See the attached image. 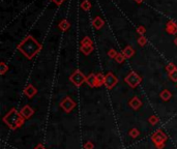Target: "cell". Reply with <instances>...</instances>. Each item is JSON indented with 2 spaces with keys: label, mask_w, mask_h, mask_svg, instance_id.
<instances>
[{
  "label": "cell",
  "mask_w": 177,
  "mask_h": 149,
  "mask_svg": "<svg viewBox=\"0 0 177 149\" xmlns=\"http://www.w3.org/2000/svg\"><path fill=\"white\" fill-rule=\"evenodd\" d=\"M41 49V46L32 37L31 35H28L25 40H23L18 46V50H20L23 55H25L28 59L33 58L38 54V52Z\"/></svg>",
  "instance_id": "6da1fadb"
},
{
  "label": "cell",
  "mask_w": 177,
  "mask_h": 149,
  "mask_svg": "<svg viewBox=\"0 0 177 149\" xmlns=\"http://www.w3.org/2000/svg\"><path fill=\"white\" fill-rule=\"evenodd\" d=\"M4 121L7 123V125H10L12 128H17V127L22 124L23 118H22V116L20 115L16 110H12V111L4 117Z\"/></svg>",
  "instance_id": "7a4b0ae2"
},
{
  "label": "cell",
  "mask_w": 177,
  "mask_h": 149,
  "mask_svg": "<svg viewBox=\"0 0 177 149\" xmlns=\"http://www.w3.org/2000/svg\"><path fill=\"white\" fill-rule=\"evenodd\" d=\"M141 81H142L141 77L135 72L130 73V74L128 75V77L125 78V82L133 88H135L136 86L139 85V84L141 83Z\"/></svg>",
  "instance_id": "3957f363"
},
{
  "label": "cell",
  "mask_w": 177,
  "mask_h": 149,
  "mask_svg": "<svg viewBox=\"0 0 177 149\" xmlns=\"http://www.w3.org/2000/svg\"><path fill=\"white\" fill-rule=\"evenodd\" d=\"M69 80L75 84L76 86H81L84 82H86V77L80 72V70H76L73 75L69 77Z\"/></svg>",
  "instance_id": "277c9868"
},
{
  "label": "cell",
  "mask_w": 177,
  "mask_h": 149,
  "mask_svg": "<svg viewBox=\"0 0 177 149\" xmlns=\"http://www.w3.org/2000/svg\"><path fill=\"white\" fill-rule=\"evenodd\" d=\"M166 140H167V137H166V136L164 135L163 131H156V133L154 134L153 136H152V141H153L154 143H156V147H159V149L163 148L164 143H165Z\"/></svg>",
  "instance_id": "5b68a950"
},
{
  "label": "cell",
  "mask_w": 177,
  "mask_h": 149,
  "mask_svg": "<svg viewBox=\"0 0 177 149\" xmlns=\"http://www.w3.org/2000/svg\"><path fill=\"white\" fill-rule=\"evenodd\" d=\"M117 82H118L117 78L112 73H108V74L105 76V85H106V87L108 89H112L117 84Z\"/></svg>",
  "instance_id": "8992f818"
},
{
  "label": "cell",
  "mask_w": 177,
  "mask_h": 149,
  "mask_svg": "<svg viewBox=\"0 0 177 149\" xmlns=\"http://www.w3.org/2000/svg\"><path fill=\"white\" fill-rule=\"evenodd\" d=\"M61 107L63 108V110L66 112H71L73 110V108L75 107V103L72 101V98H66L61 101Z\"/></svg>",
  "instance_id": "52a82bcc"
},
{
  "label": "cell",
  "mask_w": 177,
  "mask_h": 149,
  "mask_svg": "<svg viewBox=\"0 0 177 149\" xmlns=\"http://www.w3.org/2000/svg\"><path fill=\"white\" fill-rule=\"evenodd\" d=\"M166 31L169 34H176L177 33V24L174 21H169L166 25Z\"/></svg>",
  "instance_id": "ba28073f"
},
{
  "label": "cell",
  "mask_w": 177,
  "mask_h": 149,
  "mask_svg": "<svg viewBox=\"0 0 177 149\" xmlns=\"http://www.w3.org/2000/svg\"><path fill=\"white\" fill-rule=\"evenodd\" d=\"M36 92H38L36 91V88L33 87L32 85H28L27 87L25 88V90H24V93H25L28 98H32L33 95H35Z\"/></svg>",
  "instance_id": "9c48e42d"
},
{
  "label": "cell",
  "mask_w": 177,
  "mask_h": 149,
  "mask_svg": "<svg viewBox=\"0 0 177 149\" xmlns=\"http://www.w3.org/2000/svg\"><path fill=\"white\" fill-rule=\"evenodd\" d=\"M90 87H97V75H89L86 77V82Z\"/></svg>",
  "instance_id": "30bf717a"
},
{
  "label": "cell",
  "mask_w": 177,
  "mask_h": 149,
  "mask_svg": "<svg viewBox=\"0 0 177 149\" xmlns=\"http://www.w3.org/2000/svg\"><path fill=\"white\" fill-rule=\"evenodd\" d=\"M21 114H22V116H23L24 118H29L30 116L33 114V110H32L31 108L29 107V106H25V107L22 109Z\"/></svg>",
  "instance_id": "8fae6325"
},
{
  "label": "cell",
  "mask_w": 177,
  "mask_h": 149,
  "mask_svg": "<svg viewBox=\"0 0 177 149\" xmlns=\"http://www.w3.org/2000/svg\"><path fill=\"white\" fill-rule=\"evenodd\" d=\"M104 24H105L104 20H103L100 17H95V18L93 19V21H92V25H93V27H94L95 29H100V28L104 26Z\"/></svg>",
  "instance_id": "7c38bea8"
},
{
  "label": "cell",
  "mask_w": 177,
  "mask_h": 149,
  "mask_svg": "<svg viewBox=\"0 0 177 149\" xmlns=\"http://www.w3.org/2000/svg\"><path fill=\"white\" fill-rule=\"evenodd\" d=\"M122 54H123L125 58H131V57H133V55L135 54V51L131 46H128V47H125V48L123 49Z\"/></svg>",
  "instance_id": "4fadbf2b"
},
{
  "label": "cell",
  "mask_w": 177,
  "mask_h": 149,
  "mask_svg": "<svg viewBox=\"0 0 177 149\" xmlns=\"http://www.w3.org/2000/svg\"><path fill=\"white\" fill-rule=\"evenodd\" d=\"M130 105H131V107H133L135 110H137V109H139V108H140V106L142 105V103L140 101V99L138 98H134L131 99Z\"/></svg>",
  "instance_id": "5bb4252c"
},
{
  "label": "cell",
  "mask_w": 177,
  "mask_h": 149,
  "mask_svg": "<svg viewBox=\"0 0 177 149\" xmlns=\"http://www.w3.org/2000/svg\"><path fill=\"white\" fill-rule=\"evenodd\" d=\"M59 28H60L61 30H63V31H66L67 29H69V27H71V24H69V21L66 20H62L60 23H59Z\"/></svg>",
  "instance_id": "9a60e30c"
},
{
  "label": "cell",
  "mask_w": 177,
  "mask_h": 149,
  "mask_svg": "<svg viewBox=\"0 0 177 149\" xmlns=\"http://www.w3.org/2000/svg\"><path fill=\"white\" fill-rule=\"evenodd\" d=\"M81 51H82L85 55H89V54L93 51V47L92 46H81Z\"/></svg>",
  "instance_id": "2e32d148"
},
{
  "label": "cell",
  "mask_w": 177,
  "mask_h": 149,
  "mask_svg": "<svg viewBox=\"0 0 177 149\" xmlns=\"http://www.w3.org/2000/svg\"><path fill=\"white\" fill-rule=\"evenodd\" d=\"M81 7L83 8L84 10H89L91 8V3H90V1L89 0H84V1L81 3Z\"/></svg>",
  "instance_id": "e0dca14e"
},
{
  "label": "cell",
  "mask_w": 177,
  "mask_h": 149,
  "mask_svg": "<svg viewBox=\"0 0 177 149\" xmlns=\"http://www.w3.org/2000/svg\"><path fill=\"white\" fill-rule=\"evenodd\" d=\"M103 84H105V76L98 74L97 75V87L102 86Z\"/></svg>",
  "instance_id": "ac0fdd59"
},
{
  "label": "cell",
  "mask_w": 177,
  "mask_h": 149,
  "mask_svg": "<svg viewBox=\"0 0 177 149\" xmlns=\"http://www.w3.org/2000/svg\"><path fill=\"white\" fill-rule=\"evenodd\" d=\"M161 98L164 99V101H168L170 98H171V92L169 90H163L161 93Z\"/></svg>",
  "instance_id": "d6986e66"
},
{
  "label": "cell",
  "mask_w": 177,
  "mask_h": 149,
  "mask_svg": "<svg viewBox=\"0 0 177 149\" xmlns=\"http://www.w3.org/2000/svg\"><path fill=\"white\" fill-rule=\"evenodd\" d=\"M81 46H92V42L88 36H85L81 42Z\"/></svg>",
  "instance_id": "ffe728a7"
},
{
  "label": "cell",
  "mask_w": 177,
  "mask_h": 149,
  "mask_svg": "<svg viewBox=\"0 0 177 149\" xmlns=\"http://www.w3.org/2000/svg\"><path fill=\"white\" fill-rule=\"evenodd\" d=\"M124 59H125V57H124V55L122 53H118L117 56L115 57V60H116L118 63H122L124 61Z\"/></svg>",
  "instance_id": "44dd1931"
},
{
  "label": "cell",
  "mask_w": 177,
  "mask_h": 149,
  "mask_svg": "<svg viewBox=\"0 0 177 149\" xmlns=\"http://www.w3.org/2000/svg\"><path fill=\"white\" fill-rule=\"evenodd\" d=\"M166 70H167V72L169 73V74H171V73H173L174 70H176V66L174 65L173 63H169L167 66H166Z\"/></svg>",
  "instance_id": "7402d4cb"
},
{
  "label": "cell",
  "mask_w": 177,
  "mask_h": 149,
  "mask_svg": "<svg viewBox=\"0 0 177 149\" xmlns=\"http://www.w3.org/2000/svg\"><path fill=\"white\" fill-rule=\"evenodd\" d=\"M0 68H1V70H0V74L4 75V73H5L6 70H8V66H6L4 62H1V66H0Z\"/></svg>",
  "instance_id": "603a6c76"
},
{
  "label": "cell",
  "mask_w": 177,
  "mask_h": 149,
  "mask_svg": "<svg viewBox=\"0 0 177 149\" xmlns=\"http://www.w3.org/2000/svg\"><path fill=\"white\" fill-rule=\"evenodd\" d=\"M146 43H147V40H146V38L144 37L143 35H142L141 37H140L139 40H138V44H139L140 46H145Z\"/></svg>",
  "instance_id": "cb8c5ba5"
},
{
  "label": "cell",
  "mask_w": 177,
  "mask_h": 149,
  "mask_svg": "<svg viewBox=\"0 0 177 149\" xmlns=\"http://www.w3.org/2000/svg\"><path fill=\"white\" fill-rule=\"evenodd\" d=\"M117 54H118V53H116V51H115L114 49H111L110 51L108 52V55L110 56L111 58H114V59H115V57L117 56Z\"/></svg>",
  "instance_id": "d4e9b609"
},
{
  "label": "cell",
  "mask_w": 177,
  "mask_h": 149,
  "mask_svg": "<svg viewBox=\"0 0 177 149\" xmlns=\"http://www.w3.org/2000/svg\"><path fill=\"white\" fill-rule=\"evenodd\" d=\"M137 31H138V33L141 34V36H142L144 33H145L146 29H145V27H144V26H139V27L137 28Z\"/></svg>",
  "instance_id": "484cf974"
},
{
  "label": "cell",
  "mask_w": 177,
  "mask_h": 149,
  "mask_svg": "<svg viewBox=\"0 0 177 149\" xmlns=\"http://www.w3.org/2000/svg\"><path fill=\"white\" fill-rule=\"evenodd\" d=\"M170 78H171V80H173L174 82H177V68L173 73L170 74Z\"/></svg>",
  "instance_id": "4316f807"
},
{
  "label": "cell",
  "mask_w": 177,
  "mask_h": 149,
  "mask_svg": "<svg viewBox=\"0 0 177 149\" xmlns=\"http://www.w3.org/2000/svg\"><path fill=\"white\" fill-rule=\"evenodd\" d=\"M130 135L132 136V137H137V136H139V131H138L137 129H132V131H130Z\"/></svg>",
  "instance_id": "83f0119b"
},
{
  "label": "cell",
  "mask_w": 177,
  "mask_h": 149,
  "mask_svg": "<svg viewBox=\"0 0 177 149\" xmlns=\"http://www.w3.org/2000/svg\"><path fill=\"white\" fill-rule=\"evenodd\" d=\"M149 121L151 122L152 124H156V122L159 121V119H157L156 117H154V116H153V117H151V118H150V119H149Z\"/></svg>",
  "instance_id": "f1b7e54d"
},
{
  "label": "cell",
  "mask_w": 177,
  "mask_h": 149,
  "mask_svg": "<svg viewBox=\"0 0 177 149\" xmlns=\"http://www.w3.org/2000/svg\"><path fill=\"white\" fill-rule=\"evenodd\" d=\"M52 1H53L55 4H57V5H61V4L64 2V0H52Z\"/></svg>",
  "instance_id": "f546056e"
},
{
  "label": "cell",
  "mask_w": 177,
  "mask_h": 149,
  "mask_svg": "<svg viewBox=\"0 0 177 149\" xmlns=\"http://www.w3.org/2000/svg\"><path fill=\"white\" fill-rule=\"evenodd\" d=\"M92 147H93V146H92V144H91V143H87L86 144V148L87 149H92Z\"/></svg>",
  "instance_id": "4dcf8cb0"
},
{
  "label": "cell",
  "mask_w": 177,
  "mask_h": 149,
  "mask_svg": "<svg viewBox=\"0 0 177 149\" xmlns=\"http://www.w3.org/2000/svg\"><path fill=\"white\" fill-rule=\"evenodd\" d=\"M135 1H136L137 3H142V2H143L144 0H135Z\"/></svg>",
  "instance_id": "1f68e13d"
},
{
  "label": "cell",
  "mask_w": 177,
  "mask_h": 149,
  "mask_svg": "<svg viewBox=\"0 0 177 149\" xmlns=\"http://www.w3.org/2000/svg\"><path fill=\"white\" fill-rule=\"evenodd\" d=\"M174 44H175L176 46H177V37L175 38V40H174Z\"/></svg>",
  "instance_id": "d6a6232c"
}]
</instances>
